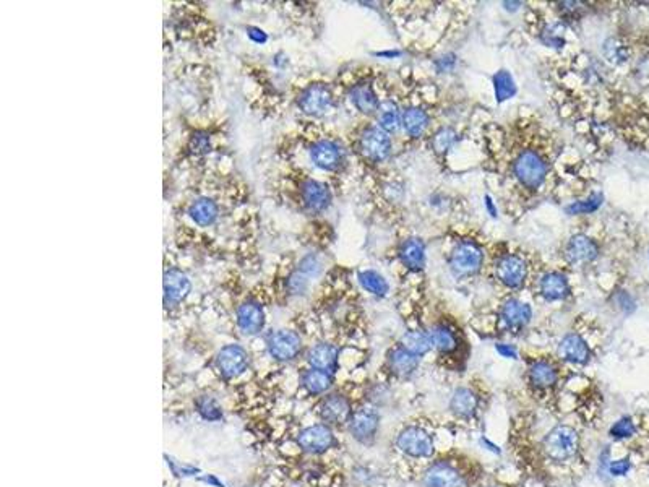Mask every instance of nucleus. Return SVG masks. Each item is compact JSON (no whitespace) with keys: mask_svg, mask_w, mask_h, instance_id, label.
Here are the masks:
<instances>
[{"mask_svg":"<svg viewBox=\"0 0 649 487\" xmlns=\"http://www.w3.org/2000/svg\"><path fill=\"white\" fill-rule=\"evenodd\" d=\"M542 450L544 455L553 463L570 462L580 452V435L571 425L558 424L544 437Z\"/></svg>","mask_w":649,"mask_h":487,"instance_id":"f257e3e1","label":"nucleus"},{"mask_svg":"<svg viewBox=\"0 0 649 487\" xmlns=\"http://www.w3.org/2000/svg\"><path fill=\"white\" fill-rule=\"evenodd\" d=\"M399 452L415 460H427L435 453V444L429 430L420 425H406L396 437Z\"/></svg>","mask_w":649,"mask_h":487,"instance_id":"f03ea898","label":"nucleus"},{"mask_svg":"<svg viewBox=\"0 0 649 487\" xmlns=\"http://www.w3.org/2000/svg\"><path fill=\"white\" fill-rule=\"evenodd\" d=\"M423 484L424 487H466L468 479H466V474L458 464L438 460L427 468Z\"/></svg>","mask_w":649,"mask_h":487,"instance_id":"7ed1b4c3","label":"nucleus"},{"mask_svg":"<svg viewBox=\"0 0 649 487\" xmlns=\"http://www.w3.org/2000/svg\"><path fill=\"white\" fill-rule=\"evenodd\" d=\"M484 262L482 248L473 241H464L453 248L450 257L452 271L456 276H469L481 270Z\"/></svg>","mask_w":649,"mask_h":487,"instance_id":"20e7f679","label":"nucleus"},{"mask_svg":"<svg viewBox=\"0 0 649 487\" xmlns=\"http://www.w3.org/2000/svg\"><path fill=\"white\" fill-rule=\"evenodd\" d=\"M515 176L521 184L536 189L547 176V164L539 154L534 151H523L515 161Z\"/></svg>","mask_w":649,"mask_h":487,"instance_id":"39448f33","label":"nucleus"},{"mask_svg":"<svg viewBox=\"0 0 649 487\" xmlns=\"http://www.w3.org/2000/svg\"><path fill=\"white\" fill-rule=\"evenodd\" d=\"M349 432L360 444H370L377 437L380 428V416L375 408L364 406L352 413L349 419Z\"/></svg>","mask_w":649,"mask_h":487,"instance_id":"423d86ee","label":"nucleus"},{"mask_svg":"<svg viewBox=\"0 0 649 487\" xmlns=\"http://www.w3.org/2000/svg\"><path fill=\"white\" fill-rule=\"evenodd\" d=\"M333 104V95L331 90L323 83H314L309 85L305 90L299 95L297 106L301 108L302 113L309 115H321L326 110H330Z\"/></svg>","mask_w":649,"mask_h":487,"instance_id":"0eeeda50","label":"nucleus"},{"mask_svg":"<svg viewBox=\"0 0 649 487\" xmlns=\"http://www.w3.org/2000/svg\"><path fill=\"white\" fill-rule=\"evenodd\" d=\"M268 353L278 361H291L301 353L302 340L296 331L292 330H278L268 336L266 341Z\"/></svg>","mask_w":649,"mask_h":487,"instance_id":"6e6552de","label":"nucleus"},{"mask_svg":"<svg viewBox=\"0 0 649 487\" xmlns=\"http://www.w3.org/2000/svg\"><path fill=\"white\" fill-rule=\"evenodd\" d=\"M335 434L325 424H315L304 429L297 437V444L304 452L309 453H323L335 445Z\"/></svg>","mask_w":649,"mask_h":487,"instance_id":"1a4fd4ad","label":"nucleus"},{"mask_svg":"<svg viewBox=\"0 0 649 487\" xmlns=\"http://www.w3.org/2000/svg\"><path fill=\"white\" fill-rule=\"evenodd\" d=\"M391 140L380 127H370L360 137V151L372 161H384L390 154Z\"/></svg>","mask_w":649,"mask_h":487,"instance_id":"9d476101","label":"nucleus"},{"mask_svg":"<svg viewBox=\"0 0 649 487\" xmlns=\"http://www.w3.org/2000/svg\"><path fill=\"white\" fill-rule=\"evenodd\" d=\"M219 372L226 379H234L237 375L246 372L248 365L247 351L239 345H227L219 351L216 359Z\"/></svg>","mask_w":649,"mask_h":487,"instance_id":"9b49d317","label":"nucleus"},{"mask_svg":"<svg viewBox=\"0 0 649 487\" xmlns=\"http://www.w3.org/2000/svg\"><path fill=\"white\" fill-rule=\"evenodd\" d=\"M495 273L500 283L512 287V290H517V287L523 286L528 268H526V262L521 257L505 256L495 263Z\"/></svg>","mask_w":649,"mask_h":487,"instance_id":"f8f14e48","label":"nucleus"},{"mask_svg":"<svg viewBox=\"0 0 649 487\" xmlns=\"http://www.w3.org/2000/svg\"><path fill=\"white\" fill-rule=\"evenodd\" d=\"M164 306L174 307L190 292V280L179 268H171L164 273Z\"/></svg>","mask_w":649,"mask_h":487,"instance_id":"ddd939ff","label":"nucleus"},{"mask_svg":"<svg viewBox=\"0 0 649 487\" xmlns=\"http://www.w3.org/2000/svg\"><path fill=\"white\" fill-rule=\"evenodd\" d=\"M351 401L343 395H328L320 405V418L328 424H345L352 416Z\"/></svg>","mask_w":649,"mask_h":487,"instance_id":"4468645a","label":"nucleus"},{"mask_svg":"<svg viewBox=\"0 0 649 487\" xmlns=\"http://www.w3.org/2000/svg\"><path fill=\"white\" fill-rule=\"evenodd\" d=\"M314 164L323 171H336L343 164V149L331 140H320L310 149Z\"/></svg>","mask_w":649,"mask_h":487,"instance_id":"2eb2a0df","label":"nucleus"},{"mask_svg":"<svg viewBox=\"0 0 649 487\" xmlns=\"http://www.w3.org/2000/svg\"><path fill=\"white\" fill-rule=\"evenodd\" d=\"M237 325L243 335H257L263 330L265 312L255 301H247L237 309Z\"/></svg>","mask_w":649,"mask_h":487,"instance_id":"dca6fc26","label":"nucleus"},{"mask_svg":"<svg viewBox=\"0 0 649 487\" xmlns=\"http://www.w3.org/2000/svg\"><path fill=\"white\" fill-rule=\"evenodd\" d=\"M558 379H560L558 369L551 361L541 359V361H536L531 364L529 372H528V380L532 389H536L539 391L552 390L553 386L558 384Z\"/></svg>","mask_w":649,"mask_h":487,"instance_id":"f3484780","label":"nucleus"},{"mask_svg":"<svg viewBox=\"0 0 649 487\" xmlns=\"http://www.w3.org/2000/svg\"><path fill=\"white\" fill-rule=\"evenodd\" d=\"M558 356L560 359H563V361H567V362L585 365L590 362L591 351H590V346H587V343L581 338L580 335L570 333L565 336L562 341H560Z\"/></svg>","mask_w":649,"mask_h":487,"instance_id":"a211bd4d","label":"nucleus"},{"mask_svg":"<svg viewBox=\"0 0 649 487\" xmlns=\"http://www.w3.org/2000/svg\"><path fill=\"white\" fill-rule=\"evenodd\" d=\"M481 400L474 390L459 386L450 398V411L459 419H473L479 411Z\"/></svg>","mask_w":649,"mask_h":487,"instance_id":"6ab92c4d","label":"nucleus"},{"mask_svg":"<svg viewBox=\"0 0 649 487\" xmlns=\"http://www.w3.org/2000/svg\"><path fill=\"white\" fill-rule=\"evenodd\" d=\"M597 253L599 248L596 242L585 234H576L571 237L567 248H565V256H567L568 262L573 265L591 263L597 257Z\"/></svg>","mask_w":649,"mask_h":487,"instance_id":"aec40b11","label":"nucleus"},{"mask_svg":"<svg viewBox=\"0 0 649 487\" xmlns=\"http://www.w3.org/2000/svg\"><path fill=\"white\" fill-rule=\"evenodd\" d=\"M301 195L305 207L315 213L325 212L331 203L330 189L317 181H305L301 187Z\"/></svg>","mask_w":649,"mask_h":487,"instance_id":"412c9836","label":"nucleus"},{"mask_svg":"<svg viewBox=\"0 0 649 487\" xmlns=\"http://www.w3.org/2000/svg\"><path fill=\"white\" fill-rule=\"evenodd\" d=\"M420 364V357L415 356V354L409 353L404 350V348H395L391 350L390 354H388V367L396 377L401 379H408L419 369Z\"/></svg>","mask_w":649,"mask_h":487,"instance_id":"4be33fe9","label":"nucleus"},{"mask_svg":"<svg viewBox=\"0 0 649 487\" xmlns=\"http://www.w3.org/2000/svg\"><path fill=\"white\" fill-rule=\"evenodd\" d=\"M500 319L508 328L518 330L531 322L532 311L526 302H521L518 299H510L502 306Z\"/></svg>","mask_w":649,"mask_h":487,"instance_id":"5701e85b","label":"nucleus"},{"mask_svg":"<svg viewBox=\"0 0 649 487\" xmlns=\"http://www.w3.org/2000/svg\"><path fill=\"white\" fill-rule=\"evenodd\" d=\"M338 357H340V350L330 343H318L307 354V361L314 369L325 370L330 374L338 369Z\"/></svg>","mask_w":649,"mask_h":487,"instance_id":"b1692460","label":"nucleus"},{"mask_svg":"<svg viewBox=\"0 0 649 487\" xmlns=\"http://www.w3.org/2000/svg\"><path fill=\"white\" fill-rule=\"evenodd\" d=\"M399 258L404 267L419 271L425 265V247L420 239H408L399 247Z\"/></svg>","mask_w":649,"mask_h":487,"instance_id":"393cba45","label":"nucleus"},{"mask_svg":"<svg viewBox=\"0 0 649 487\" xmlns=\"http://www.w3.org/2000/svg\"><path fill=\"white\" fill-rule=\"evenodd\" d=\"M541 292L547 301H562V299L567 297L570 292L568 281L562 273L552 271V273L542 276Z\"/></svg>","mask_w":649,"mask_h":487,"instance_id":"a878e982","label":"nucleus"},{"mask_svg":"<svg viewBox=\"0 0 649 487\" xmlns=\"http://www.w3.org/2000/svg\"><path fill=\"white\" fill-rule=\"evenodd\" d=\"M351 101L362 114H374L379 110L380 103L374 88L369 83H359L351 90Z\"/></svg>","mask_w":649,"mask_h":487,"instance_id":"bb28decb","label":"nucleus"},{"mask_svg":"<svg viewBox=\"0 0 649 487\" xmlns=\"http://www.w3.org/2000/svg\"><path fill=\"white\" fill-rule=\"evenodd\" d=\"M219 208L212 198H198L188 208V217L198 226H212L218 218Z\"/></svg>","mask_w":649,"mask_h":487,"instance_id":"cd10ccee","label":"nucleus"},{"mask_svg":"<svg viewBox=\"0 0 649 487\" xmlns=\"http://www.w3.org/2000/svg\"><path fill=\"white\" fill-rule=\"evenodd\" d=\"M302 385L312 395H321L331 389L333 374L312 367L302 374Z\"/></svg>","mask_w":649,"mask_h":487,"instance_id":"c85d7f7f","label":"nucleus"},{"mask_svg":"<svg viewBox=\"0 0 649 487\" xmlns=\"http://www.w3.org/2000/svg\"><path fill=\"white\" fill-rule=\"evenodd\" d=\"M399 345H401V348H404V350L409 351V353H413L415 354V356H424V354L429 353L432 348V340H430V335L429 333H425V331L423 330H409L406 331V333L403 335V338H401V343H399Z\"/></svg>","mask_w":649,"mask_h":487,"instance_id":"c756f323","label":"nucleus"},{"mask_svg":"<svg viewBox=\"0 0 649 487\" xmlns=\"http://www.w3.org/2000/svg\"><path fill=\"white\" fill-rule=\"evenodd\" d=\"M429 125V115L419 108H409L403 113V127L411 137L418 138L424 134Z\"/></svg>","mask_w":649,"mask_h":487,"instance_id":"7c9ffc66","label":"nucleus"},{"mask_svg":"<svg viewBox=\"0 0 649 487\" xmlns=\"http://www.w3.org/2000/svg\"><path fill=\"white\" fill-rule=\"evenodd\" d=\"M429 335L432 340V346H434L435 350L440 351L442 354H448L456 350L458 338H456V335H454V331H452L448 326L435 325L434 328L430 330Z\"/></svg>","mask_w":649,"mask_h":487,"instance_id":"2f4dec72","label":"nucleus"},{"mask_svg":"<svg viewBox=\"0 0 649 487\" xmlns=\"http://www.w3.org/2000/svg\"><path fill=\"white\" fill-rule=\"evenodd\" d=\"M377 113H379L380 129L386 132V134L396 132L399 129V125L403 124V115L399 114V109L393 101L381 103Z\"/></svg>","mask_w":649,"mask_h":487,"instance_id":"473e14b6","label":"nucleus"},{"mask_svg":"<svg viewBox=\"0 0 649 487\" xmlns=\"http://www.w3.org/2000/svg\"><path fill=\"white\" fill-rule=\"evenodd\" d=\"M493 88H495V98L498 103L507 101V99L517 95V85H515L512 74L507 70L497 71V75L493 76Z\"/></svg>","mask_w":649,"mask_h":487,"instance_id":"72a5a7b5","label":"nucleus"},{"mask_svg":"<svg viewBox=\"0 0 649 487\" xmlns=\"http://www.w3.org/2000/svg\"><path fill=\"white\" fill-rule=\"evenodd\" d=\"M359 281L362 285L364 290L375 296H385L388 292V283L386 280L380 273H377L374 270H365L359 273Z\"/></svg>","mask_w":649,"mask_h":487,"instance_id":"f704fd0d","label":"nucleus"},{"mask_svg":"<svg viewBox=\"0 0 649 487\" xmlns=\"http://www.w3.org/2000/svg\"><path fill=\"white\" fill-rule=\"evenodd\" d=\"M636 432V425L633 423V419L630 416H625L622 419H619L617 423H614L612 428L609 430V435L612 437L615 440H625L633 437Z\"/></svg>","mask_w":649,"mask_h":487,"instance_id":"c9c22d12","label":"nucleus"},{"mask_svg":"<svg viewBox=\"0 0 649 487\" xmlns=\"http://www.w3.org/2000/svg\"><path fill=\"white\" fill-rule=\"evenodd\" d=\"M601 205H602V195H601V193H595V195H591L590 198H587V200L576 202L573 205H570V207L567 208V213L568 214L591 213V212H596V210L601 207Z\"/></svg>","mask_w":649,"mask_h":487,"instance_id":"e433bc0d","label":"nucleus"},{"mask_svg":"<svg viewBox=\"0 0 649 487\" xmlns=\"http://www.w3.org/2000/svg\"><path fill=\"white\" fill-rule=\"evenodd\" d=\"M454 140H456V134H454V130L452 129H442V130H438L435 137H434V142H432V145H434V149L437 153H445L448 151V149H450L453 147V143Z\"/></svg>","mask_w":649,"mask_h":487,"instance_id":"4c0bfd02","label":"nucleus"},{"mask_svg":"<svg viewBox=\"0 0 649 487\" xmlns=\"http://www.w3.org/2000/svg\"><path fill=\"white\" fill-rule=\"evenodd\" d=\"M309 280V276L297 268L294 273H291L289 278H287V287H289V291L294 292V294H301V292L305 291V287H307Z\"/></svg>","mask_w":649,"mask_h":487,"instance_id":"58836bf2","label":"nucleus"},{"mask_svg":"<svg viewBox=\"0 0 649 487\" xmlns=\"http://www.w3.org/2000/svg\"><path fill=\"white\" fill-rule=\"evenodd\" d=\"M604 52L607 54L610 60H615V62L626 59V47L617 40H609L606 42V47H604Z\"/></svg>","mask_w":649,"mask_h":487,"instance_id":"ea45409f","label":"nucleus"},{"mask_svg":"<svg viewBox=\"0 0 649 487\" xmlns=\"http://www.w3.org/2000/svg\"><path fill=\"white\" fill-rule=\"evenodd\" d=\"M198 411L202 413V416L205 419H209V420L221 418L219 408L216 406V403L212 400V398H202V400L198 401Z\"/></svg>","mask_w":649,"mask_h":487,"instance_id":"a19ab883","label":"nucleus"},{"mask_svg":"<svg viewBox=\"0 0 649 487\" xmlns=\"http://www.w3.org/2000/svg\"><path fill=\"white\" fill-rule=\"evenodd\" d=\"M631 469V462L628 458H622V460H614L609 463V474L614 478H620V476H626Z\"/></svg>","mask_w":649,"mask_h":487,"instance_id":"79ce46f5","label":"nucleus"},{"mask_svg":"<svg viewBox=\"0 0 649 487\" xmlns=\"http://www.w3.org/2000/svg\"><path fill=\"white\" fill-rule=\"evenodd\" d=\"M190 148H192V151L195 154L208 153L209 148H212V145H209V137L207 134L193 135L192 142H190Z\"/></svg>","mask_w":649,"mask_h":487,"instance_id":"37998d69","label":"nucleus"},{"mask_svg":"<svg viewBox=\"0 0 649 487\" xmlns=\"http://www.w3.org/2000/svg\"><path fill=\"white\" fill-rule=\"evenodd\" d=\"M495 350H497L498 354H500L502 357H507V359H518V351L515 350V346H512V345H505V343H498V345L495 346Z\"/></svg>","mask_w":649,"mask_h":487,"instance_id":"c03bdc74","label":"nucleus"},{"mask_svg":"<svg viewBox=\"0 0 649 487\" xmlns=\"http://www.w3.org/2000/svg\"><path fill=\"white\" fill-rule=\"evenodd\" d=\"M248 31H251V33H248V36H251L255 42H265L266 41V35L262 30H257V28H251Z\"/></svg>","mask_w":649,"mask_h":487,"instance_id":"a18cd8bd","label":"nucleus"},{"mask_svg":"<svg viewBox=\"0 0 649 487\" xmlns=\"http://www.w3.org/2000/svg\"><path fill=\"white\" fill-rule=\"evenodd\" d=\"M481 444H482V445H486V447H489V448H487V450H490V452H493V453H500V450H498V447H497V445H493L489 439H486V437H484V439H481Z\"/></svg>","mask_w":649,"mask_h":487,"instance_id":"49530a36","label":"nucleus"},{"mask_svg":"<svg viewBox=\"0 0 649 487\" xmlns=\"http://www.w3.org/2000/svg\"><path fill=\"white\" fill-rule=\"evenodd\" d=\"M486 205H487V210H489L492 217H497V210L493 208V203H492V198H490V197H486Z\"/></svg>","mask_w":649,"mask_h":487,"instance_id":"de8ad7c7","label":"nucleus"}]
</instances>
